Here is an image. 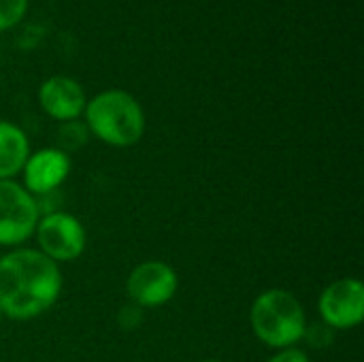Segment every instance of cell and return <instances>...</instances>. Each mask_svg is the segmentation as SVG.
<instances>
[{
  "instance_id": "6da1fadb",
  "label": "cell",
  "mask_w": 364,
  "mask_h": 362,
  "mask_svg": "<svg viewBox=\"0 0 364 362\" xmlns=\"http://www.w3.org/2000/svg\"><path fill=\"white\" fill-rule=\"evenodd\" d=\"M60 265L36 247H15L0 258V309L9 320H34L51 309L62 292Z\"/></svg>"
},
{
  "instance_id": "7a4b0ae2",
  "label": "cell",
  "mask_w": 364,
  "mask_h": 362,
  "mask_svg": "<svg viewBox=\"0 0 364 362\" xmlns=\"http://www.w3.org/2000/svg\"><path fill=\"white\" fill-rule=\"evenodd\" d=\"M92 137L109 147H132L145 137L147 119L141 102L126 90H105L92 96L83 111Z\"/></svg>"
},
{
  "instance_id": "3957f363",
  "label": "cell",
  "mask_w": 364,
  "mask_h": 362,
  "mask_svg": "<svg viewBox=\"0 0 364 362\" xmlns=\"http://www.w3.org/2000/svg\"><path fill=\"white\" fill-rule=\"evenodd\" d=\"M250 326L260 344L273 350L294 348L303 341L309 326L307 312L294 292L269 288L250 307Z\"/></svg>"
},
{
  "instance_id": "277c9868",
  "label": "cell",
  "mask_w": 364,
  "mask_h": 362,
  "mask_svg": "<svg viewBox=\"0 0 364 362\" xmlns=\"http://www.w3.org/2000/svg\"><path fill=\"white\" fill-rule=\"evenodd\" d=\"M34 239L36 250L55 265H66L81 258L87 247V230L83 222L64 209L41 215Z\"/></svg>"
},
{
  "instance_id": "5b68a950",
  "label": "cell",
  "mask_w": 364,
  "mask_h": 362,
  "mask_svg": "<svg viewBox=\"0 0 364 362\" xmlns=\"http://www.w3.org/2000/svg\"><path fill=\"white\" fill-rule=\"evenodd\" d=\"M41 211L36 198L17 181H0V247H23L34 237Z\"/></svg>"
},
{
  "instance_id": "8992f818",
  "label": "cell",
  "mask_w": 364,
  "mask_h": 362,
  "mask_svg": "<svg viewBox=\"0 0 364 362\" xmlns=\"http://www.w3.org/2000/svg\"><path fill=\"white\" fill-rule=\"evenodd\" d=\"M179 290L177 271L164 260H143L126 277V292L134 307L156 309L175 299Z\"/></svg>"
},
{
  "instance_id": "52a82bcc",
  "label": "cell",
  "mask_w": 364,
  "mask_h": 362,
  "mask_svg": "<svg viewBox=\"0 0 364 362\" xmlns=\"http://www.w3.org/2000/svg\"><path fill=\"white\" fill-rule=\"evenodd\" d=\"M318 312L331 331H352L364 320V284L358 277L331 282L318 299Z\"/></svg>"
},
{
  "instance_id": "ba28073f",
  "label": "cell",
  "mask_w": 364,
  "mask_h": 362,
  "mask_svg": "<svg viewBox=\"0 0 364 362\" xmlns=\"http://www.w3.org/2000/svg\"><path fill=\"white\" fill-rule=\"evenodd\" d=\"M73 171V158L58 147H43L30 151L21 169V186L34 196L58 192Z\"/></svg>"
},
{
  "instance_id": "9c48e42d",
  "label": "cell",
  "mask_w": 364,
  "mask_h": 362,
  "mask_svg": "<svg viewBox=\"0 0 364 362\" xmlns=\"http://www.w3.org/2000/svg\"><path fill=\"white\" fill-rule=\"evenodd\" d=\"M41 109L58 124L79 119L85 111L87 96L83 85L66 75H53L45 79L38 87Z\"/></svg>"
},
{
  "instance_id": "30bf717a",
  "label": "cell",
  "mask_w": 364,
  "mask_h": 362,
  "mask_svg": "<svg viewBox=\"0 0 364 362\" xmlns=\"http://www.w3.org/2000/svg\"><path fill=\"white\" fill-rule=\"evenodd\" d=\"M30 151V141L23 128L0 119V181L19 177Z\"/></svg>"
},
{
  "instance_id": "8fae6325",
  "label": "cell",
  "mask_w": 364,
  "mask_h": 362,
  "mask_svg": "<svg viewBox=\"0 0 364 362\" xmlns=\"http://www.w3.org/2000/svg\"><path fill=\"white\" fill-rule=\"evenodd\" d=\"M90 130L85 126L83 119H70V122H62L58 124V132H55V147L68 156H73L75 151L83 149L90 141Z\"/></svg>"
},
{
  "instance_id": "7c38bea8",
  "label": "cell",
  "mask_w": 364,
  "mask_h": 362,
  "mask_svg": "<svg viewBox=\"0 0 364 362\" xmlns=\"http://www.w3.org/2000/svg\"><path fill=\"white\" fill-rule=\"evenodd\" d=\"M28 13V0H0V32L15 28Z\"/></svg>"
},
{
  "instance_id": "4fadbf2b",
  "label": "cell",
  "mask_w": 364,
  "mask_h": 362,
  "mask_svg": "<svg viewBox=\"0 0 364 362\" xmlns=\"http://www.w3.org/2000/svg\"><path fill=\"white\" fill-rule=\"evenodd\" d=\"M303 339H309L314 348H324V346H328V344L333 341V331L320 322V324H316V326H314V331L307 326V331H305V337H303Z\"/></svg>"
},
{
  "instance_id": "5bb4252c",
  "label": "cell",
  "mask_w": 364,
  "mask_h": 362,
  "mask_svg": "<svg viewBox=\"0 0 364 362\" xmlns=\"http://www.w3.org/2000/svg\"><path fill=\"white\" fill-rule=\"evenodd\" d=\"M267 362H311L307 352L301 350L299 346L294 348H284V350H275V354Z\"/></svg>"
},
{
  "instance_id": "9a60e30c",
  "label": "cell",
  "mask_w": 364,
  "mask_h": 362,
  "mask_svg": "<svg viewBox=\"0 0 364 362\" xmlns=\"http://www.w3.org/2000/svg\"><path fill=\"white\" fill-rule=\"evenodd\" d=\"M141 312H143V309H139V307H134V305L124 307V309L119 312V324H122V329H134V326H139V322H141Z\"/></svg>"
},
{
  "instance_id": "2e32d148",
  "label": "cell",
  "mask_w": 364,
  "mask_h": 362,
  "mask_svg": "<svg viewBox=\"0 0 364 362\" xmlns=\"http://www.w3.org/2000/svg\"><path fill=\"white\" fill-rule=\"evenodd\" d=\"M200 362H224V361H215V358H209V361H200Z\"/></svg>"
},
{
  "instance_id": "e0dca14e",
  "label": "cell",
  "mask_w": 364,
  "mask_h": 362,
  "mask_svg": "<svg viewBox=\"0 0 364 362\" xmlns=\"http://www.w3.org/2000/svg\"><path fill=\"white\" fill-rule=\"evenodd\" d=\"M2 320H4V316H2V309H0V322H2Z\"/></svg>"
}]
</instances>
